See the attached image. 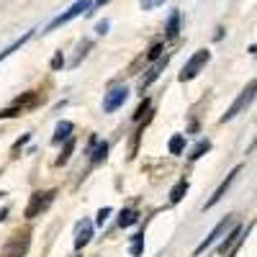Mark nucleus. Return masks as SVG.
<instances>
[{
    "mask_svg": "<svg viewBox=\"0 0 257 257\" xmlns=\"http://www.w3.org/2000/svg\"><path fill=\"white\" fill-rule=\"evenodd\" d=\"M31 247V231L29 229H18L11 234V239L6 242L3 252H0V257H24Z\"/></svg>",
    "mask_w": 257,
    "mask_h": 257,
    "instance_id": "1",
    "label": "nucleus"
},
{
    "mask_svg": "<svg viewBox=\"0 0 257 257\" xmlns=\"http://www.w3.org/2000/svg\"><path fill=\"white\" fill-rule=\"evenodd\" d=\"M90 6H93V0H77V3H75V6H70L62 16H57L54 21H49V26L44 29V34H52V31H57L59 26L70 24L72 18H77V16H82V13H88V11H90Z\"/></svg>",
    "mask_w": 257,
    "mask_h": 257,
    "instance_id": "2",
    "label": "nucleus"
},
{
    "mask_svg": "<svg viewBox=\"0 0 257 257\" xmlns=\"http://www.w3.org/2000/svg\"><path fill=\"white\" fill-rule=\"evenodd\" d=\"M208 59H211V52H208V49H198L196 54L185 62V67H183V72L178 75V80H180V82H190L193 77H198V72L208 64Z\"/></svg>",
    "mask_w": 257,
    "mask_h": 257,
    "instance_id": "3",
    "label": "nucleus"
},
{
    "mask_svg": "<svg viewBox=\"0 0 257 257\" xmlns=\"http://www.w3.org/2000/svg\"><path fill=\"white\" fill-rule=\"evenodd\" d=\"M54 196H57V190H36L29 201V206H26V219L41 216V213L54 203Z\"/></svg>",
    "mask_w": 257,
    "mask_h": 257,
    "instance_id": "4",
    "label": "nucleus"
},
{
    "mask_svg": "<svg viewBox=\"0 0 257 257\" xmlns=\"http://www.w3.org/2000/svg\"><path fill=\"white\" fill-rule=\"evenodd\" d=\"M254 88H257V82H254V80H249V85H247V88H244V90L239 93V98L231 103V108H229V111H226V113L221 116V123L231 121L234 116H239V113H242V111L247 108V105H249V103L254 100Z\"/></svg>",
    "mask_w": 257,
    "mask_h": 257,
    "instance_id": "5",
    "label": "nucleus"
},
{
    "mask_svg": "<svg viewBox=\"0 0 257 257\" xmlns=\"http://www.w3.org/2000/svg\"><path fill=\"white\" fill-rule=\"evenodd\" d=\"M231 226H234V216H224V219H221V221H219L216 226H213V231L208 234V237H206V239H203V242H201V244L196 247V254H203V252H206L208 247H213V244H216V242H219V239L224 237V234H226V231H229Z\"/></svg>",
    "mask_w": 257,
    "mask_h": 257,
    "instance_id": "6",
    "label": "nucleus"
},
{
    "mask_svg": "<svg viewBox=\"0 0 257 257\" xmlns=\"http://www.w3.org/2000/svg\"><path fill=\"white\" fill-rule=\"evenodd\" d=\"M126 98H128V90H126V88H113V90H108V93H105V98H103V111H105V113L118 111L121 105L126 103Z\"/></svg>",
    "mask_w": 257,
    "mask_h": 257,
    "instance_id": "7",
    "label": "nucleus"
},
{
    "mask_svg": "<svg viewBox=\"0 0 257 257\" xmlns=\"http://www.w3.org/2000/svg\"><path fill=\"white\" fill-rule=\"evenodd\" d=\"M242 170H244L242 165H237V167H234V170H231V173L226 175V180H224V183H221V185H219L216 190H213V196H211V198L206 201V206H203V208H213V206H216V203H219V201L224 198V193L229 190V185H231L234 180H237V175L242 173Z\"/></svg>",
    "mask_w": 257,
    "mask_h": 257,
    "instance_id": "8",
    "label": "nucleus"
},
{
    "mask_svg": "<svg viewBox=\"0 0 257 257\" xmlns=\"http://www.w3.org/2000/svg\"><path fill=\"white\" fill-rule=\"evenodd\" d=\"M90 237H93V221L82 219V221L77 224V229H75V249L80 252L85 244L90 242Z\"/></svg>",
    "mask_w": 257,
    "mask_h": 257,
    "instance_id": "9",
    "label": "nucleus"
},
{
    "mask_svg": "<svg viewBox=\"0 0 257 257\" xmlns=\"http://www.w3.org/2000/svg\"><path fill=\"white\" fill-rule=\"evenodd\" d=\"M167 59H170L167 54H165V57H157V64H155V67H152V70L147 72V77H142V82H139V88H142V93H144V90L149 88V85H152V82H155V80L160 77V72H162V70L167 67Z\"/></svg>",
    "mask_w": 257,
    "mask_h": 257,
    "instance_id": "10",
    "label": "nucleus"
},
{
    "mask_svg": "<svg viewBox=\"0 0 257 257\" xmlns=\"http://www.w3.org/2000/svg\"><path fill=\"white\" fill-rule=\"evenodd\" d=\"M72 121H59L57 128H54V137H52V144H62V142H67L72 137Z\"/></svg>",
    "mask_w": 257,
    "mask_h": 257,
    "instance_id": "11",
    "label": "nucleus"
},
{
    "mask_svg": "<svg viewBox=\"0 0 257 257\" xmlns=\"http://www.w3.org/2000/svg\"><path fill=\"white\" fill-rule=\"evenodd\" d=\"M185 193H188V180L180 178V180L173 185V190H170V203H180Z\"/></svg>",
    "mask_w": 257,
    "mask_h": 257,
    "instance_id": "12",
    "label": "nucleus"
},
{
    "mask_svg": "<svg viewBox=\"0 0 257 257\" xmlns=\"http://www.w3.org/2000/svg\"><path fill=\"white\" fill-rule=\"evenodd\" d=\"M208 149H211V142H208V139H201V142H198L196 147L190 149V155H188V160H190V162H196V160H201V157H203V155L208 152Z\"/></svg>",
    "mask_w": 257,
    "mask_h": 257,
    "instance_id": "13",
    "label": "nucleus"
},
{
    "mask_svg": "<svg viewBox=\"0 0 257 257\" xmlns=\"http://www.w3.org/2000/svg\"><path fill=\"white\" fill-rule=\"evenodd\" d=\"M239 237H242V226H237V224H234V226H231V231H229V237H226V239H224V244L219 247V252L224 254L229 247H234V244H237V239H239Z\"/></svg>",
    "mask_w": 257,
    "mask_h": 257,
    "instance_id": "14",
    "label": "nucleus"
},
{
    "mask_svg": "<svg viewBox=\"0 0 257 257\" xmlns=\"http://www.w3.org/2000/svg\"><path fill=\"white\" fill-rule=\"evenodd\" d=\"M137 221H139V213L132 211V208H126V211L118 213V226H121V229H123V226H132V224H137Z\"/></svg>",
    "mask_w": 257,
    "mask_h": 257,
    "instance_id": "15",
    "label": "nucleus"
},
{
    "mask_svg": "<svg viewBox=\"0 0 257 257\" xmlns=\"http://www.w3.org/2000/svg\"><path fill=\"white\" fill-rule=\"evenodd\" d=\"M128 252H132V257H142V252H144V231L134 234L132 244H128Z\"/></svg>",
    "mask_w": 257,
    "mask_h": 257,
    "instance_id": "16",
    "label": "nucleus"
},
{
    "mask_svg": "<svg viewBox=\"0 0 257 257\" xmlns=\"http://www.w3.org/2000/svg\"><path fill=\"white\" fill-rule=\"evenodd\" d=\"M105 155H108V144L105 142H95V149H93V165H100L103 160H105Z\"/></svg>",
    "mask_w": 257,
    "mask_h": 257,
    "instance_id": "17",
    "label": "nucleus"
},
{
    "mask_svg": "<svg viewBox=\"0 0 257 257\" xmlns=\"http://www.w3.org/2000/svg\"><path fill=\"white\" fill-rule=\"evenodd\" d=\"M36 103H39V93H34V90L16 98V105H21V108H31V105H36Z\"/></svg>",
    "mask_w": 257,
    "mask_h": 257,
    "instance_id": "18",
    "label": "nucleus"
},
{
    "mask_svg": "<svg viewBox=\"0 0 257 257\" xmlns=\"http://www.w3.org/2000/svg\"><path fill=\"white\" fill-rule=\"evenodd\" d=\"M180 31V13L175 11L173 16H170V24H167V39H175Z\"/></svg>",
    "mask_w": 257,
    "mask_h": 257,
    "instance_id": "19",
    "label": "nucleus"
},
{
    "mask_svg": "<svg viewBox=\"0 0 257 257\" xmlns=\"http://www.w3.org/2000/svg\"><path fill=\"white\" fill-rule=\"evenodd\" d=\"M185 149V134H175L170 139V155H180Z\"/></svg>",
    "mask_w": 257,
    "mask_h": 257,
    "instance_id": "20",
    "label": "nucleus"
},
{
    "mask_svg": "<svg viewBox=\"0 0 257 257\" xmlns=\"http://www.w3.org/2000/svg\"><path fill=\"white\" fill-rule=\"evenodd\" d=\"M72 149H75V139L70 137V139H67V144H64V149H62L59 160H57V165H67V162H70V157H72Z\"/></svg>",
    "mask_w": 257,
    "mask_h": 257,
    "instance_id": "21",
    "label": "nucleus"
},
{
    "mask_svg": "<svg viewBox=\"0 0 257 257\" xmlns=\"http://www.w3.org/2000/svg\"><path fill=\"white\" fill-rule=\"evenodd\" d=\"M93 47V41H82V44H80V52H77V57L70 62V67H77V64H80V59L85 57V54H88V49Z\"/></svg>",
    "mask_w": 257,
    "mask_h": 257,
    "instance_id": "22",
    "label": "nucleus"
},
{
    "mask_svg": "<svg viewBox=\"0 0 257 257\" xmlns=\"http://www.w3.org/2000/svg\"><path fill=\"white\" fill-rule=\"evenodd\" d=\"M142 11H155V8H160V6H165V0H142Z\"/></svg>",
    "mask_w": 257,
    "mask_h": 257,
    "instance_id": "23",
    "label": "nucleus"
},
{
    "mask_svg": "<svg viewBox=\"0 0 257 257\" xmlns=\"http://www.w3.org/2000/svg\"><path fill=\"white\" fill-rule=\"evenodd\" d=\"M108 216H111V208H108V206L100 208V211H98V216H95V224H98V226H103L105 221H108Z\"/></svg>",
    "mask_w": 257,
    "mask_h": 257,
    "instance_id": "24",
    "label": "nucleus"
},
{
    "mask_svg": "<svg viewBox=\"0 0 257 257\" xmlns=\"http://www.w3.org/2000/svg\"><path fill=\"white\" fill-rule=\"evenodd\" d=\"M21 111H24V108H21V105H13V108H6V111H0V118H13V116H18Z\"/></svg>",
    "mask_w": 257,
    "mask_h": 257,
    "instance_id": "25",
    "label": "nucleus"
},
{
    "mask_svg": "<svg viewBox=\"0 0 257 257\" xmlns=\"http://www.w3.org/2000/svg\"><path fill=\"white\" fill-rule=\"evenodd\" d=\"M147 111H149V100L144 98V100L139 103V108H137V113H134V121H139V118H142V116H144Z\"/></svg>",
    "mask_w": 257,
    "mask_h": 257,
    "instance_id": "26",
    "label": "nucleus"
},
{
    "mask_svg": "<svg viewBox=\"0 0 257 257\" xmlns=\"http://www.w3.org/2000/svg\"><path fill=\"white\" fill-rule=\"evenodd\" d=\"M29 139H31V134H24V137H21V139H18V142L13 144V155H16V152H18V149H21V147H24V144H26Z\"/></svg>",
    "mask_w": 257,
    "mask_h": 257,
    "instance_id": "27",
    "label": "nucleus"
},
{
    "mask_svg": "<svg viewBox=\"0 0 257 257\" xmlns=\"http://www.w3.org/2000/svg\"><path fill=\"white\" fill-rule=\"evenodd\" d=\"M162 54V44H155L152 49H149V59H157Z\"/></svg>",
    "mask_w": 257,
    "mask_h": 257,
    "instance_id": "28",
    "label": "nucleus"
},
{
    "mask_svg": "<svg viewBox=\"0 0 257 257\" xmlns=\"http://www.w3.org/2000/svg\"><path fill=\"white\" fill-rule=\"evenodd\" d=\"M62 64H64V59H62V54H54V59H52V67H54V70H59V67H62Z\"/></svg>",
    "mask_w": 257,
    "mask_h": 257,
    "instance_id": "29",
    "label": "nucleus"
},
{
    "mask_svg": "<svg viewBox=\"0 0 257 257\" xmlns=\"http://www.w3.org/2000/svg\"><path fill=\"white\" fill-rule=\"evenodd\" d=\"M108 26H111L108 21H100V24L95 26V31H98V34H105V31H108Z\"/></svg>",
    "mask_w": 257,
    "mask_h": 257,
    "instance_id": "30",
    "label": "nucleus"
},
{
    "mask_svg": "<svg viewBox=\"0 0 257 257\" xmlns=\"http://www.w3.org/2000/svg\"><path fill=\"white\" fill-rule=\"evenodd\" d=\"M105 3H108V0H98V3H95V6H105Z\"/></svg>",
    "mask_w": 257,
    "mask_h": 257,
    "instance_id": "31",
    "label": "nucleus"
},
{
    "mask_svg": "<svg viewBox=\"0 0 257 257\" xmlns=\"http://www.w3.org/2000/svg\"><path fill=\"white\" fill-rule=\"evenodd\" d=\"M6 219V211H0V221H3Z\"/></svg>",
    "mask_w": 257,
    "mask_h": 257,
    "instance_id": "32",
    "label": "nucleus"
}]
</instances>
